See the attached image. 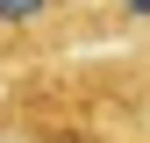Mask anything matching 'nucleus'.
Returning a JSON list of instances; mask_svg holds the SVG:
<instances>
[{
	"instance_id": "nucleus-2",
	"label": "nucleus",
	"mask_w": 150,
	"mask_h": 143,
	"mask_svg": "<svg viewBox=\"0 0 150 143\" xmlns=\"http://www.w3.org/2000/svg\"><path fill=\"white\" fill-rule=\"evenodd\" d=\"M86 43H150V0H86Z\"/></svg>"
},
{
	"instance_id": "nucleus-1",
	"label": "nucleus",
	"mask_w": 150,
	"mask_h": 143,
	"mask_svg": "<svg viewBox=\"0 0 150 143\" xmlns=\"http://www.w3.org/2000/svg\"><path fill=\"white\" fill-rule=\"evenodd\" d=\"M86 50V0H0V64Z\"/></svg>"
}]
</instances>
